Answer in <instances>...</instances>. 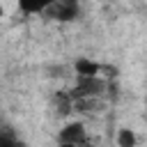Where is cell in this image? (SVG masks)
Masks as SVG:
<instances>
[{"mask_svg":"<svg viewBox=\"0 0 147 147\" xmlns=\"http://www.w3.org/2000/svg\"><path fill=\"white\" fill-rule=\"evenodd\" d=\"M136 142H138V138H136L133 129H119V131H117V145L131 147V145H136Z\"/></svg>","mask_w":147,"mask_h":147,"instance_id":"cell-5","label":"cell"},{"mask_svg":"<svg viewBox=\"0 0 147 147\" xmlns=\"http://www.w3.org/2000/svg\"><path fill=\"white\" fill-rule=\"evenodd\" d=\"M55 0H16V9L23 16H46Z\"/></svg>","mask_w":147,"mask_h":147,"instance_id":"cell-3","label":"cell"},{"mask_svg":"<svg viewBox=\"0 0 147 147\" xmlns=\"http://www.w3.org/2000/svg\"><path fill=\"white\" fill-rule=\"evenodd\" d=\"M55 142H60V145H85V142H90V136H87L85 124L80 119H74V122H67L57 131Z\"/></svg>","mask_w":147,"mask_h":147,"instance_id":"cell-2","label":"cell"},{"mask_svg":"<svg viewBox=\"0 0 147 147\" xmlns=\"http://www.w3.org/2000/svg\"><path fill=\"white\" fill-rule=\"evenodd\" d=\"M80 14H83L80 0H55L46 11V18L57 23H71V21H78Z\"/></svg>","mask_w":147,"mask_h":147,"instance_id":"cell-1","label":"cell"},{"mask_svg":"<svg viewBox=\"0 0 147 147\" xmlns=\"http://www.w3.org/2000/svg\"><path fill=\"white\" fill-rule=\"evenodd\" d=\"M74 71L76 76H101V64L90 57H78L74 62Z\"/></svg>","mask_w":147,"mask_h":147,"instance_id":"cell-4","label":"cell"}]
</instances>
